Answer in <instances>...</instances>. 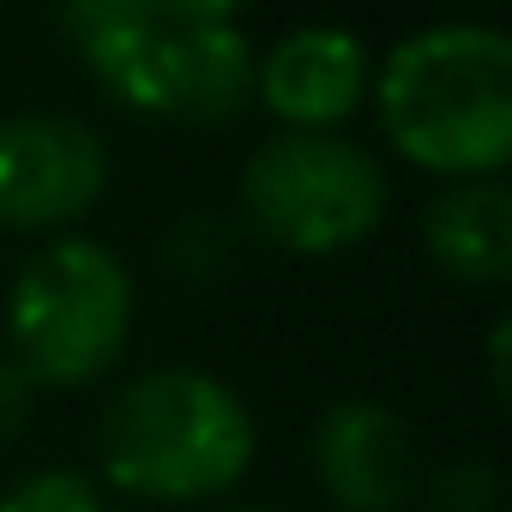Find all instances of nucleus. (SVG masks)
I'll use <instances>...</instances> for the list:
<instances>
[{
    "instance_id": "f257e3e1",
    "label": "nucleus",
    "mask_w": 512,
    "mask_h": 512,
    "mask_svg": "<svg viewBox=\"0 0 512 512\" xmlns=\"http://www.w3.org/2000/svg\"><path fill=\"white\" fill-rule=\"evenodd\" d=\"M61 31L85 73L133 115L175 127L235 121L253 97V55L235 7L211 0H73Z\"/></svg>"
},
{
    "instance_id": "f03ea898",
    "label": "nucleus",
    "mask_w": 512,
    "mask_h": 512,
    "mask_svg": "<svg viewBox=\"0 0 512 512\" xmlns=\"http://www.w3.org/2000/svg\"><path fill=\"white\" fill-rule=\"evenodd\" d=\"M386 139L458 181H488L512 157V43L494 25H428L374 79Z\"/></svg>"
},
{
    "instance_id": "7ed1b4c3",
    "label": "nucleus",
    "mask_w": 512,
    "mask_h": 512,
    "mask_svg": "<svg viewBox=\"0 0 512 512\" xmlns=\"http://www.w3.org/2000/svg\"><path fill=\"white\" fill-rule=\"evenodd\" d=\"M103 476L139 500H205L247 476L253 416L205 368H157L127 380L97 422Z\"/></svg>"
},
{
    "instance_id": "20e7f679",
    "label": "nucleus",
    "mask_w": 512,
    "mask_h": 512,
    "mask_svg": "<svg viewBox=\"0 0 512 512\" xmlns=\"http://www.w3.org/2000/svg\"><path fill=\"white\" fill-rule=\"evenodd\" d=\"M133 332V278L103 241L61 235L37 247L7 296L13 368L31 386L103 380Z\"/></svg>"
},
{
    "instance_id": "39448f33",
    "label": "nucleus",
    "mask_w": 512,
    "mask_h": 512,
    "mask_svg": "<svg viewBox=\"0 0 512 512\" xmlns=\"http://www.w3.org/2000/svg\"><path fill=\"white\" fill-rule=\"evenodd\" d=\"M247 229L284 253H344L386 217V169L338 133H278L241 169Z\"/></svg>"
},
{
    "instance_id": "423d86ee",
    "label": "nucleus",
    "mask_w": 512,
    "mask_h": 512,
    "mask_svg": "<svg viewBox=\"0 0 512 512\" xmlns=\"http://www.w3.org/2000/svg\"><path fill=\"white\" fill-rule=\"evenodd\" d=\"M109 187V145L79 115L25 109L0 121V229H61Z\"/></svg>"
},
{
    "instance_id": "0eeeda50",
    "label": "nucleus",
    "mask_w": 512,
    "mask_h": 512,
    "mask_svg": "<svg viewBox=\"0 0 512 512\" xmlns=\"http://www.w3.org/2000/svg\"><path fill=\"white\" fill-rule=\"evenodd\" d=\"M314 476L338 512H398L416 494V434L374 398H344L314 422Z\"/></svg>"
},
{
    "instance_id": "6e6552de",
    "label": "nucleus",
    "mask_w": 512,
    "mask_h": 512,
    "mask_svg": "<svg viewBox=\"0 0 512 512\" xmlns=\"http://www.w3.org/2000/svg\"><path fill=\"white\" fill-rule=\"evenodd\" d=\"M253 97L278 121H290V133H332L368 97V49L356 31L338 25L284 31L253 67Z\"/></svg>"
},
{
    "instance_id": "1a4fd4ad",
    "label": "nucleus",
    "mask_w": 512,
    "mask_h": 512,
    "mask_svg": "<svg viewBox=\"0 0 512 512\" xmlns=\"http://www.w3.org/2000/svg\"><path fill=\"white\" fill-rule=\"evenodd\" d=\"M422 241L434 266L458 284L500 290L512 278V193L506 181H452L422 211Z\"/></svg>"
},
{
    "instance_id": "9d476101",
    "label": "nucleus",
    "mask_w": 512,
    "mask_h": 512,
    "mask_svg": "<svg viewBox=\"0 0 512 512\" xmlns=\"http://www.w3.org/2000/svg\"><path fill=\"white\" fill-rule=\"evenodd\" d=\"M235 241H241V229L229 217H187L169 229V266L193 284H211L217 272L235 266Z\"/></svg>"
},
{
    "instance_id": "9b49d317",
    "label": "nucleus",
    "mask_w": 512,
    "mask_h": 512,
    "mask_svg": "<svg viewBox=\"0 0 512 512\" xmlns=\"http://www.w3.org/2000/svg\"><path fill=\"white\" fill-rule=\"evenodd\" d=\"M0 512H103L97 482L79 470H31L0 494Z\"/></svg>"
},
{
    "instance_id": "f8f14e48",
    "label": "nucleus",
    "mask_w": 512,
    "mask_h": 512,
    "mask_svg": "<svg viewBox=\"0 0 512 512\" xmlns=\"http://www.w3.org/2000/svg\"><path fill=\"white\" fill-rule=\"evenodd\" d=\"M500 506V482L494 464H452L428 482V512H494Z\"/></svg>"
},
{
    "instance_id": "ddd939ff",
    "label": "nucleus",
    "mask_w": 512,
    "mask_h": 512,
    "mask_svg": "<svg viewBox=\"0 0 512 512\" xmlns=\"http://www.w3.org/2000/svg\"><path fill=\"white\" fill-rule=\"evenodd\" d=\"M31 404H37V386L13 362H0V446L19 440V428L31 422Z\"/></svg>"
},
{
    "instance_id": "4468645a",
    "label": "nucleus",
    "mask_w": 512,
    "mask_h": 512,
    "mask_svg": "<svg viewBox=\"0 0 512 512\" xmlns=\"http://www.w3.org/2000/svg\"><path fill=\"white\" fill-rule=\"evenodd\" d=\"M506 320H494V332H488V350H494V392H506Z\"/></svg>"
},
{
    "instance_id": "2eb2a0df",
    "label": "nucleus",
    "mask_w": 512,
    "mask_h": 512,
    "mask_svg": "<svg viewBox=\"0 0 512 512\" xmlns=\"http://www.w3.org/2000/svg\"><path fill=\"white\" fill-rule=\"evenodd\" d=\"M235 512H266V506H235Z\"/></svg>"
}]
</instances>
